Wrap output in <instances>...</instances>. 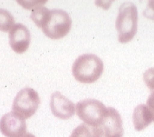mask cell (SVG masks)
<instances>
[{
    "instance_id": "cell-2",
    "label": "cell",
    "mask_w": 154,
    "mask_h": 137,
    "mask_svg": "<svg viewBox=\"0 0 154 137\" xmlns=\"http://www.w3.org/2000/svg\"><path fill=\"white\" fill-rule=\"evenodd\" d=\"M116 29L121 43H127L135 37L138 29V10L135 4L125 2L121 5L116 20Z\"/></svg>"
},
{
    "instance_id": "cell-9",
    "label": "cell",
    "mask_w": 154,
    "mask_h": 137,
    "mask_svg": "<svg viewBox=\"0 0 154 137\" xmlns=\"http://www.w3.org/2000/svg\"><path fill=\"white\" fill-rule=\"evenodd\" d=\"M100 127L104 137H123L124 135L122 118L114 107H107V114Z\"/></svg>"
},
{
    "instance_id": "cell-10",
    "label": "cell",
    "mask_w": 154,
    "mask_h": 137,
    "mask_svg": "<svg viewBox=\"0 0 154 137\" xmlns=\"http://www.w3.org/2000/svg\"><path fill=\"white\" fill-rule=\"evenodd\" d=\"M132 122L136 131H142L150 125L152 122V116L146 105L139 104L135 107L132 115Z\"/></svg>"
},
{
    "instance_id": "cell-7",
    "label": "cell",
    "mask_w": 154,
    "mask_h": 137,
    "mask_svg": "<svg viewBox=\"0 0 154 137\" xmlns=\"http://www.w3.org/2000/svg\"><path fill=\"white\" fill-rule=\"evenodd\" d=\"M30 32L25 25L16 23L9 32L10 47L18 54H22L28 49L30 44Z\"/></svg>"
},
{
    "instance_id": "cell-3",
    "label": "cell",
    "mask_w": 154,
    "mask_h": 137,
    "mask_svg": "<svg viewBox=\"0 0 154 137\" xmlns=\"http://www.w3.org/2000/svg\"><path fill=\"white\" fill-rule=\"evenodd\" d=\"M76 114L81 120L91 126L100 127L107 114V107L96 99H86L75 105Z\"/></svg>"
},
{
    "instance_id": "cell-11",
    "label": "cell",
    "mask_w": 154,
    "mask_h": 137,
    "mask_svg": "<svg viewBox=\"0 0 154 137\" xmlns=\"http://www.w3.org/2000/svg\"><path fill=\"white\" fill-rule=\"evenodd\" d=\"M102 128L81 124L72 131L70 137H103Z\"/></svg>"
},
{
    "instance_id": "cell-8",
    "label": "cell",
    "mask_w": 154,
    "mask_h": 137,
    "mask_svg": "<svg viewBox=\"0 0 154 137\" xmlns=\"http://www.w3.org/2000/svg\"><path fill=\"white\" fill-rule=\"evenodd\" d=\"M50 108L53 115L61 119H69L75 115V104L58 91L51 94Z\"/></svg>"
},
{
    "instance_id": "cell-14",
    "label": "cell",
    "mask_w": 154,
    "mask_h": 137,
    "mask_svg": "<svg viewBox=\"0 0 154 137\" xmlns=\"http://www.w3.org/2000/svg\"><path fill=\"white\" fill-rule=\"evenodd\" d=\"M145 83L151 91L154 90V68H150L145 72L143 75Z\"/></svg>"
},
{
    "instance_id": "cell-5",
    "label": "cell",
    "mask_w": 154,
    "mask_h": 137,
    "mask_svg": "<svg viewBox=\"0 0 154 137\" xmlns=\"http://www.w3.org/2000/svg\"><path fill=\"white\" fill-rule=\"evenodd\" d=\"M41 103L38 92L30 87L19 91L13 100L12 110L23 119H27L35 114Z\"/></svg>"
},
{
    "instance_id": "cell-4",
    "label": "cell",
    "mask_w": 154,
    "mask_h": 137,
    "mask_svg": "<svg viewBox=\"0 0 154 137\" xmlns=\"http://www.w3.org/2000/svg\"><path fill=\"white\" fill-rule=\"evenodd\" d=\"M72 26V19L65 10L54 9L50 10L48 20L42 26L44 34L51 39L64 38L69 32Z\"/></svg>"
},
{
    "instance_id": "cell-13",
    "label": "cell",
    "mask_w": 154,
    "mask_h": 137,
    "mask_svg": "<svg viewBox=\"0 0 154 137\" xmlns=\"http://www.w3.org/2000/svg\"><path fill=\"white\" fill-rule=\"evenodd\" d=\"M15 19L11 13L0 8V30L1 31H9L14 26Z\"/></svg>"
},
{
    "instance_id": "cell-1",
    "label": "cell",
    "mask_w": 154,
    "mask_h": 137,
    "mask_svg": "<svg viewBox=\"0 0 154 137\" xmlns=\"http://www.w3.org/2000/svg\"><path fill=\"white\" fill-rule=\"evenodd\" d=\"M103 62L96 54H84L79 55L72 68V75L77 81L83 83H92L101 76Z\"/></svg>"
},
{
    "instance_id": "cell-12",
    "label": "cell",
    "mask_w": 154,
    "mask_h": 137,
    "mask_svg": "<svg viewBox=\"0 0 154 137\" xmlns=\"http://www.w3.org/2000/svg\"><path fill=\"white\" fill-rule=\"evenodd\" d=\"M49 15H50V10L47 7L42 5H38L32 10L30 18L38 27L42 28V26L46 23L48 20Z\"/></svg>"
},
{
    "instance_id": "cell-15",
    "label": "cell",
    "mask_w": 154,
    "mask_h": 137,
    "mask_svg": "<svg viewBox=\"0 0 154 137\" xmlns=\"http://www.w3.org/2000/svg\"><path fill=\"white\" fill-rule=\"evenodd\" d=\"M143 15L148 19L154 20V0H151L148 2L146 10L143 11Z\"/></svg>"
},
{
    "instance_id": "cell-16",
    "label": "cell",
    "mask_w": 154,
    "mask_h": 137,
    "mask_svg": "<svg viewBox=\"0 0 154 137\" xmlns=\"http://www.w3.org/2000/svg\"><path fill=\"white\" fill-rule=\"evenodd\" d=\"M18 3L21 4L26 9H31L33 8L34 9L35 6H38V5H41L42 3H45L46 2H43V1H25V2H20V1H18Z\"/></svg>"
},
{
    "instance_id": "cell-6",
    "label": "cell",
    "mask_w": 154,
    "mask_h": 137,
    "mask_svg": "<svg viewBox=\"0 0 154 137\" xmlns=\"http://www.w3.org/2000/svg\"><path fill=\"white\" fill-rule=\"evenodd\" d=\"M25 119L12 111L0 119V132L6 137H21L26 134Z\"/></svg>"
},
{
    "instance_id": "cell-18",
    "label": "cell",
    "mask_w": 154,
    "mask_h": 137,
    "mask_svg": "<svg viewBox=\"0 0 154 137\" xmlns=\"http://www.w3.org/2000/svg\"><path fill=\"white\" fill-rule=\"evenodd\" d=\"M21 137H36V136H35V135H33V134H31V133H26Z\"/></svg>"
},
{
    "instance_id": "cell-17",
    "label": "cell",
    "mask_w": 154,
    "mask_h": 137,
    "mask_svg": "<svg viewBox=\"0 0 154 137\" xmlns=\"http://www.w3.org/2000/svg\"><path fill=\"white\" fill-rule=\"evenodd\" d=\"M147 107L149 109L151 114H152V121L154 122V90L152 91L151 94L149 95V97L148 98L147 100Z\"/></svg>"
}]
</instances>
